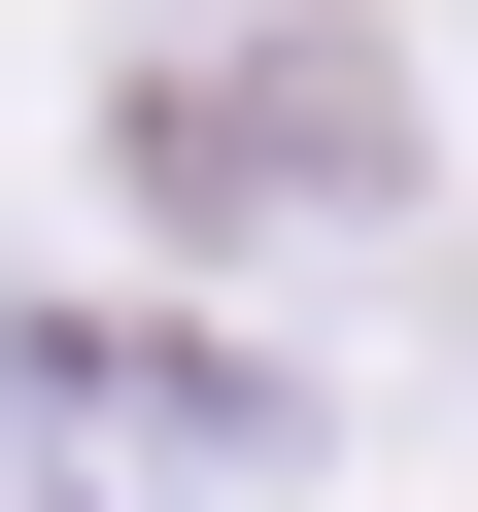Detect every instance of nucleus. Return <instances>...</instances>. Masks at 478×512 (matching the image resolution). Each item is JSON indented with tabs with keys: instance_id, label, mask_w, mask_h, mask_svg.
<instances>
[{
	"instance_id": "1",
	"label": "nucleus",
	"mask_w": 478,
	"mask_h": 512,
	"mask_svg": "<svg viewBox=\"0 0 478 512\" xmlns=\"http://www.w3.org/2000/svg\"><path fill=\"white\" fill-rule=\"evenodd\" d=\"M137 205L171 239H376L410 205V69L342 35V0H308V35H171L137 69Z\"/></svg>"
}]
</instances>
